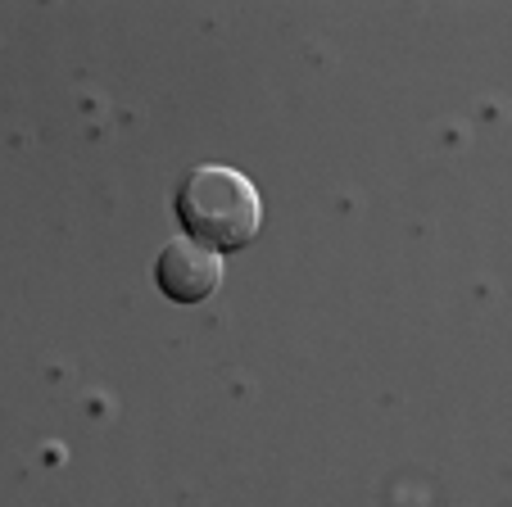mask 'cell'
I'll use <instances>...</instances> for the list:
<instances>
[{"instance_id":"cell-1","label":"cell","mask_w":512,"mask_h":507,"mask_svg":"<svg viewBox=\"0 0 512 507\" xmlns=\"http://www.w3.org/2000/svg\"><path fill=\"white\" fill-rule=\"evenodd\" d=\"M177 222L186 227V240L204 245L209 254H236L263 227L259 186L227 163L191 168L177 186Z\"/></svg>"},{"instance_id":"cell-2","label":"cell","mask_w":512,"mask_h":507,"mask_svg":"<svg viewBox=\"0 0 512 507\" xmlns=\"http://www.w3.org/2000/svg\"><path fill=\"white\" fill-rule=\"evenodd\" d=\"M155 286L173 304H204V299L218 295V286H223V259L209 254L204 245H195V240L177 236L159 249Z\"/></svg>"}]
</instances>
